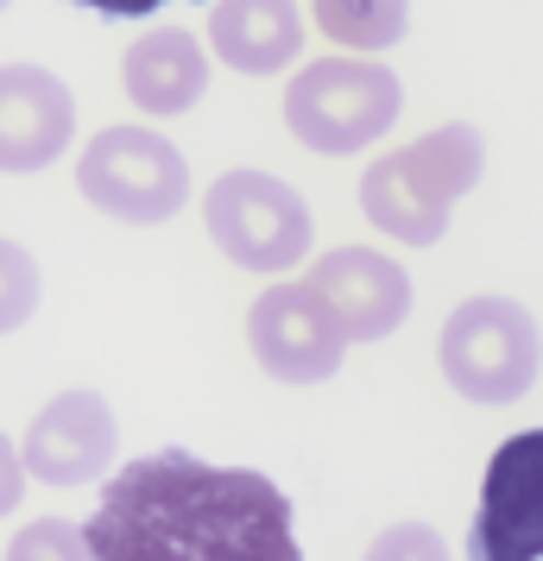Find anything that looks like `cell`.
<instances>
[{
    "label": "cell",
    "mask_w": 543,
    "mask_h": 561,
    "mask_svg": "<svg viewBox=\"0 0 543 561\" xmlns=\"http://www.w3.org/2000/svg\"><path fill=\"white\" fill-rule=\"evenodd\" d=\"M487 171V139L467 121L430 127L423 139L398 146V152L373 158L361 178V208L380 233L398 247H437L449 233V215Z\"/></svg>",
    "instance_id": "2"
},
{
    "label": "cell",
    "mask_w": 543,
    "mask_h": 561,
    "mask_svg": "<svg viewBox=\"0 0 543 561\" xmlns=\"http://www.w3.org/2000/svg\"><path fill=\"white\" fill-rule=\"evenodd\" d=\"M310 20L341 45V57H373L411 32V0H310Z\"/></svg>",
    "instance_id": "14"
},
{
    "label": "cell",
    "mask_w": 543,
    "mask_h": 561,
    "mask_svg": "<svg viewBox=\"0 0 543 561\" xmlns=\"http://www.w3.org/2000/svg\"><path fill=\"white\" fill-rule=\"evenodd\" d=\"M26 467H20V442L0 430V517H13L20 511V499H26Z\"/></svg>",
    "instance_id": "18"
},
{
    "label": "cell",
    "mask_w": 543,
    "mask_h": 561,
    "mask_svg": "<svg viewBox=\"0 0 543 561\" xmlns=\"http://www.w3.org/2000/svg\"><path fill=\"white\" fill-rule=\"evenodd\" d=\"M208 51L240 77H279L304 51V13L297 0H215Z\"/></svg>",
    "instance_id": "13"
},
{
    "label": "cell",
    "mask_w": 543,
    "mask_h": 561,
    "mask_svg": "<svg viewBox=\"0 0 543 561\" xmlns=\"http://www.w3.org/2000/svg\"><path fill=\"white\" fill-rule=\"evenodd\" d=\"M442 379L467 404H518L543 373V329L512 297H467L437 334Z\"/></svg>",
    "instance_id": "4"
},
{
    "label": "cell",
    "mask_w": 543,
    "mask_h": 561,
    "mask_svg": "<svg viewBox=\"0 0 543 561\" xmlns=\"http://www.w3.org/2000/svg\"><path fill=\"white\" fill-rule=\"evenodd\" d=\"M77 190L121 228H158L190 203V164L158 127H102L77 158Z\"/></svg>",
    "instance_id": "5"
},
{
    "label": "cell",
    "mask_w": 543,
    "mask_h": 561,
    "mask_svg": "<svg viewBox=\"0 0 543 561\" xmlns=\"http://www.w3.org/2000/svg\"><path fill=\"white\" fill-rule=\"evenodd\" d=\"M114 448H121V423H114L108 398L77 385V391H57L52 404L26 423L20 467L38 485H95L108 480Z\"/></svg>",
    "instance_id": "9"
},
{
    "label": "cell",
    "mask_w": 543,
    "mask_h": 561,
    "mask_svg": "<svg viewBox=\"0 0 543 561\" xmlns=\"http://www.w3.org/2000/svg\"><path fill=\"white\" fill-rule=\"evenodd\" d=\"M121 89L152 121L190 114L208 95V51L196 45V32H183V26L139 32L127 45V57H121Z\"/></svg>",
    "instance_id": "12"
},
{
    "label": "cell",
    "mask_w": 543,
    "mask_h": 561,
    "mask_svg": "<svg viewBox=\"0 0 543 561\" xmlns=\"http://www.w3.org/2000/svg\"><path fill=\"white\" fill-rule=\"evenodd\" d=\"M361 561H449V542L430 524H392L366 542Z\"/></svg>",
    "instance_id": "17"
},
{
    "label": "cell",
    "mask_w": 543,
    "mask_h": 561,
    "mask_svg": "<svg viewBox=\"0 0 543 561\" xmlns=\"http://www.w3.org/2000/svg\"><path fill=\"white\" fill-rule=\"evenodd\" d=\"M405 82L373 57H316L285 82V127L323 158L366 152L398 127Z\"/></svg>",
    "instance_id": "3"
},
{
    "label": "cell",
    "mask_w": 543,
    "mask_h": 561,
    "mask_svg": "<svg viewBox=\"0 0 543 561\" xmlns=\"http://www.w3.org/2000/svg\"><path fill=\"white\" fill-rule=\"evenodd\" d=\"M77 7L108 13V20H146V13H158V7H165V0H77Z\"/></svg>",
    "instance_id": "19"
},
{
    "label": "cell",
    "mask_w": 543,
    "mask_h": 561,
    "mask_svg": "<svg viewBox=\"0 0 543 561\" xmlns=\"http://www.w3.org/2000/svg\"><path fill=\"white\" fill-rule=\"evenodd\" d=\"M7 7H13V0H0V13H7Z\"/></svg>",
    "instance_id": "20"
},
{
    "label": "cell",
    "mask_w": 543,
    "mask_h": 561,
    "mask_svg": "<svg viewBox=\"0 0 543 561\" xmlns=\"http://www.w3.org/2000/svg\"><path fill=\"white\" fill-rule=\"evenodd\" d=\"M310 290L348 341H386L411 316V272L373 247H336L310 265Z\"/></svg>",
    "instance_id": "11"
},
{
    "label": "cell",
    "mask_w": 543,
    "mask_h": 561,
    "mask_svg": "<svg viewBox=\"0 0 543 561\" xmlns=\"http://www.w3.org/2000/svg\"><path fill=\"white\" fill-rule=\"evenodd\" d=\"M82 542L89 561H304L285 485L190 448L139 455L102 480Z\"/></svg>",
    "instance_id": "1"
},
{
    "label": "cell",
    "mask_w": 543,
    "mask_h": 561,
    "mask_svg": "<svg viewBox=\"0 0 543 561\" xmlns=\"http://www.w3.org/2000/svg\"><path fill=\"white\" fill-rule=\"evenodd\" d=\"M7 561H89L82 524H70V517H32L26 530H13Z\"/></svg>",
    "instance_id": "16"
},
{
    "label": "cell",
    "mask_w": 543,
    "mask_h": 561,
    "mask_svg": "<svg viewBox=\"0 0 543 561\" xmlns=\"http://www.w3.org/2000/svg\"><path fill=\"white\" fill-rule=\"evenodd\" d=\"M247 347H253L259 373L279 385H323L336 379L348 334L336 316L323 309L310 284H265L259 304L247 309Z\"/></svg>",
    "instance_id": "8"
},
{
    "label": "cell",
    "mask_w": 543,
    "mask_h": 561,
    "mask_svg": "<svg viewBox=\"0 0 543 561\" xmlns=\"http://www.w3.org/2000/svg\"><path fill=\"white\" fill-rule=\"evenodd\" d=\"M45 297V278H38V259L20 247V240H7L0 233V334L26 329L32 309Z\"/></svg>",
    "instance_id": "15"
},
{
    "label": "cell",
    "mask_w": 543,
    "mask_h": 561,
    "mask_svg": "<svg viewBox=\"0 0 543 561\" xmlns=\"http://www.w3.org/2000/svg\"><path fill=\"white\" fill-rule=\"evenodd\" d=\"M467 561H543V430H518L493 448Z\"/></svg>",
    "instance_id": "7"
},
{
    "label": "cell",
    "mask_w": 543,
    "mask_h": 561,
    "mask_svg": "<svg viewBox=\"0 0 543 561\" xmlns=\"http://www.w3.org/2000/svg\"><path fill=\"white\" fill-rule=\"evenodd\" d=\"M203 228L240 272H259V278L291 272L316 240L310 203L285 178H272V171H228V178H215L203 196Z\"/></svg>",
    "instance_id": "6"
},
{
    "label": "cell",
    "mask_w": 543,
    "mask_h": 561,
    "mask_svg": "<svg viewBox=\"0 0 543 561\" xmlns=\"http://www.w3.org/2000/svg\"><path fill=\"white\" fill-rule=\"evenodd\" d=\"M77 95L45 64H0V171L32 178L70 152Z\"/></svg>",
    "instance_id": "10"
}]
</instances>
